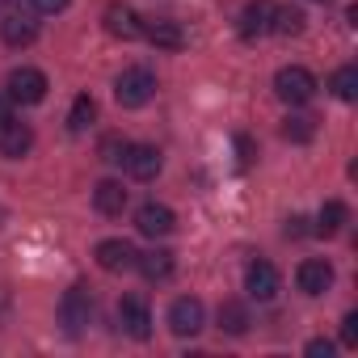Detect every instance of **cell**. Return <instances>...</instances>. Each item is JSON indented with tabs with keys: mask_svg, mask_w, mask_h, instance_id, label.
Wrapping results in <instances>:
<instances>
[{
	"mask_svg": "<svg viewBox=\"0 0 358 358\" xmlns=\"http://www.w3.org/2000/svg\"><path fill=\"white\" fill-rule=\"evenodd\" d=\"M308 354H312V358H329V354H333V341H324V337H312V341H308Z\"/></svg>",
	"mask_w": 358,
	"mask_h": 358,
	"instance_id": "27",
	"label": "cell"
},
{
	"mask_svg": "<svg viewBox=\"0 0 358 358\" xmlns=\"http://www.w3.org/2000/svg\"><path fill=\"white\" fill-rule=\"evenodd\" d=\"M220 329L232 333V337H241V333L249 329V312H245L241 303H224V308H220Z\"/></svg>",
	"mask_w": 358,
	"mask_h": 358,
	"instance_id": "24",
	"label": "cell"
},
{
	"mask_svg": "<svg viewBox=\"0 0 358 358\" xmlns=\"http://www.w3.org/2000/svg\"><path fill=\"white\" fill-rule=\"evenodd\" d=\"M135 266H139V274H143L148 282H164V278L173 274V253H169V249H152V253H139Z\"/></svg>",
	"mask_w": 358,
	"mask_h": 358,
	"instance_id": "18",
	"label": "cell"
},
{
	"mask_svg": "<svg viewBox=\"0 0 358 358\" xmlns=\"http://www.w3.org/2000/svg\"><path fill=\"white\" fill-rule=\"evenodd\" d=\"M106 30H110L114 38L131 43V38L143 34V22L135 17V9H127V5H110V9H106Z\"/></svg>",
	"mask_w": 358,
	"mask_h": 358,
	"instance_id": "15",
	"label": "cell"
},
{
	"mask_svg": "<svg viewBox=\"0 0 358 358\" xmlns=\"http://www.w3.org/2000/svg\"><path fill=\"white\" fill-rule=\"evenodd\" d=\"M93 257H97V266H101V270L118 274V270H131L139 253H135V245H131V241H118V236H114V241H101Z\"/></svg>",
	"mask_w": 358,
	"mask_h": 358,
	"instance_id": "12",
	"label": "cell"
},
{
	"mask_svg": "<svg viewBox=\"0 0 358 358\" xmlns=\"http://www.w3.org/2000/svg\"><path fill=\"white\" fill-rule=\"evenodd\" d=\"M34 9H38V13H64L68 0H34Z\"/></svg>",
	"mask_w": 358,
	"mask_h": 358,
	"instance_id": "28",
	"label": "cell"
},
{
	"mask_svg": "<svg viewBox=\"0 0 358 358\" xmlns=\"http://www.w3.org/2000/svg\"><path fill=\"white\" fill-rule=\"evenodd\" d=\"M118 324H122V333H131L135 341H148V337H152V312H148V303H143L139 295H122V299H118Z\"/></svg>",
	"mask_w": 358,
	"mask_h": 358,
	"instance_id": "5",
	"label": "cell"
},
{
	"mask_svg": "<svg viewBox=\"0 0 358 358\" xmlns=\"http://www.w3.org/2000/svg\"><path fill=\"white\" fill-rule=\"evenodd\" d=\"M89 316H93V295H89V287H72V291L59 299V320H64V329H68V333H80V329L89 324Z\"/></svg>",
	"mask_w": 358,
	"mask_h": 358,
	"instance_id": "6",
	"label": "cell"
},
{
	"mask_svg": "<svg viewBox=\"0 0 358 358\" xmlns=\"http://www.w3.org/2000/svg\"><path fill=\"white\" fill-rule=\"evenodd\" d=\"M341 345H358V312H345V320H341Z\"/></svg>",
	"mask_w": 358,
	"mask_h": 358,
	"instance_id": "26",
	"label": "cell"
},
{
	"mask_svg": "<svg viewBox=\"0 0 358 358\" xmlns=\"http://www.w3.org/2000/svg\"><path fill=\"white\" fill-rule=\"evenodd\" d=\"M274 9H278L274 0H249L245 13H241V38L253 43V38L270 34V26H274Z\"/></svg>",
	"mask_w": 358,
	"mask_h": 358,
	"instance_id": "9",
	"label": "cell"
},
{
	"mask_svg": "<svg viewBox=\"0 0 358 358\" xmlns=\"http://www.w3.org/2000/svg\"><path fill=\"white\" fill-rule=\"evenodd\" d=\"M135 228L156 241V236H169V232L177 228V215H173L164 203H143V207L135 211Z\"/></svg>",
	"mask_w": 358,
	"mask_h": 358,
	"instance_id": "11",
	"label": "cell"
},
{
	"mask_svg": "<svg viewBox=\"0 0 358 358\" xmlns=\"http://www.w3.org/2000/svg\"><path fill=\"white\" fill-rule=\"evenodd\" d=\"M93 207L101 211V215H122V207H127V190H122V182H97V190H93Z\"/></svg>",
	"mask_w": 358,
	"mask_h": 358,
	"instance_id": "17",
	"label": "cell"
},
{
	"mask_svg": "<svg viewBox=\"0 0 358 358\" xmlns=\"http://www.w3.org/2000/svg\"><path fill=\"white\" fill-rule=\"evenodd\" d=\"M5 118H13V97H9V89H0V122Z\"/></svg>",
	"mask_w": 358,
	"mask_h": 358,
	"instance_id": "29",
	"label": "cell"
},
{
	"mask_svg": "<svg viewBox=\"0 0 358 358\" xmlns=\"http://www.w3.org/2000/svg\"><path fill=\"white\" fill-rule=\"evenodd\" d=\"M282 135H287L291 143H308V139L316 135V118H308V114H291V118L282 122Z\"/></svg>",
	"mask_w": 358,
	"mask_h": 358,
	"instance_id": "23",
	"label": "cell"
},
{
	"mask_svg": "<svg viewBox=\"0 0 358 358\" xmlns=\"http://www.w3.org/2000/svg\"><path fill=\"white\" fill-rule=\"evenodd\" d=\"M152 93H156V76H152V68H143V64L122 68L118 80H114V97H118L122 110H139V106H148Z\"/></svg>",
	"mask_w": 358,
	"mask_h": 358,
	"instance_id": "1",
	"label": "cell"
},
{
	"mask_svg": "<svg viewBox=\"0 0 358 358\" xmlns=\"http://www.w3.org/2000/svg\"><path fill=\"white\" fill-rule=\"evenodd\" d=\"M345 224H350V207L337 203V199H329V203L320 207V215H316V236H337Z\"/></svg>",
	"mask_w": 358,
	"mask_h": 358,
	"instance_id": "19",
	"label": "cell"
},
{
	"mask_svg": "<svg viewBox=\"0 0 358 358\" xmlns=\"http://www.w3.org/2000/svg\"><path fill=\"white\" fill-rule=\"evenodd\" d=\"M93 118H97V101L89 97V93H80L76 101H72V114H68V127L80 135V131H89L93 127Z\"/></svg>",
	"mask_w": 358,
	"mask_h": 358,
	"instance_id": "22",
	"label": "cell"
},
{
	"mask_svg": "<svg viewBox=\"0 0 358 358\" xmlns=\"http://www.w3.org/2000/svg\"><path fill=\"white\" fill-rule=\"evenodd\" d=\"M295 287L303 291V295H324L329 287H333V266L324 262V257H308V262H299V270H295Z\"/></svg>",
	"mask_w": 358,
	"mask_h": 358,
	"instance_id": "7",
	"label": "cell"
},
{
	"mask_svg": "<svg viewBox=\"0 0 358 358\" xmlns=\"http://www.w3.org/2000/svg\"><path fill=\"white\" fill-rule=\"evenodd\" d=\"M122 164H127V173L135 177V182H152V177L160 173V152L152 148V143H127V156H122Z\"/></svg>",
	"mask_w": 358,
	"mask_h": 358,
	"instance_id": "10",
	"label": "cell"
},
{
	"mask_svg": "<svg viewBox=\"0 0 358 358\" xmlns=\"http://www.w3.org/2000/svg\"><path fill=\"white\" fill-rule=\"evenodd\" d=\"M30 148H34L30 122H17V118H5V122H0V156H5V160H22Z\"/></svg>",
	"mask_w": 358,
	"mask_h": 358,
	"instance_id": "8",
	"label": "cell"
},
{
	"mask_svg": "<svg viewBox=\"0 0 358 358\" xmlns=\"http://www.w3.org/2000/svg\"><path fill=\"white\" fill-rule=\"evenodd\" d=\"M303 22H308L303 9H291V5H287V9H274V26H270V30L282 34V38H295V34H303Z\"/></svg>",
	"mask_w": 358,
	"mask_h": 358,
	"instance_id": "21",
	"label": "cell"
},
{
	"mask_svg": "<svg viewBox=\"0 0 358 358\" xmlns=\"http://www.w3.org/2000/svg\"><path fill=\"white\" fill-rule=\"evenodd\" d=\"M5 89H9V97H13V101H22V106H38V101L47 97V89H51V85H47V76H43L38 68H13Z\"/></svg>",
	"mask_w": 358,
	"mask_h": 358,
	"instance_id": "3",
	"label": "cell"
},
{
	"mask_svg": "<svg viewBox=\"0 0 358 358\" xmlns=\"http://www.w3.org/2000/svg\"><path fill=\"white\" fill-rule=\"evenodd\" d=\"M0 34H5V43H9V47H30V43L38 38V22H34V17H26V13H13V17L0 22Z\"/></svg>",
	"mask_w": 358,
	"mask_h": 358,
	"instance_id": "16",
	"label": "cell"
},
{
	"mask_svg": "<svg viewBox=\"0 0 358 358\" xmlns=\"http://www.w3.org/2000/svg\"><path fill=\"white\" fill-rule=\"evenodd\" d=\"M203 320H207L203 299H194V295L173 299V308H169V329H173L177 337H194V333L203 329Z\"/></svg>",
	"mask_w": 358,
	"mask_h": 358,
	"instance_id": "4",
	"label": "cell"
},
{
	"mask_svg": "<svg viewBox=\"0 0 358 358\" xmlns=\"http://www.w3.org/2000/svg\"><path fill=\"white\" fill-rule=\"evenodd\" d=\"M245 291H249L257 303L274 299V295H278V270H274L270 262H253V266L245 270Z\"/></svg>",
	"mask_w": 358,
	"mask_h": 358,
	"instance_id": "13",
	"label": "cell"
},
{
	"mask_svg": "<svg viewBox=\"0 0 358 358\" xmlns=\"http://www.w3.org/2000/svg\"><path fill=\"white\" fill-rule=\"evenodd\" d=\"M236 143H241V164H249V160H253V143H249V139H245V135H241V139H236Z\"/></svg>",
	"mask_w": 358,
	"mask_h": 358,
	"instance_id": "31",
	"label": "cell"
},
{
	"mask_svg": "<svg viewBox=\"0 0 358 358\" xmlns=\"http://www.w3.org/2000/svg\"><path fill=\"white\" fill-rule=\"evenodd\" d=\"M122 156H127V139L110 135V139L101 143V160H110V164H122Z\"/></svg>",
	"mask_w": 358,
	"mask_h": 358,
	"instance_id": "25",
	"label": "cell"
},
{
	"mask_svg": "<svg viewBox=\"0 0 358 358\" xmlns=\"http://www.w3.org/2000/svg\"><path fill=\"white\" fill-rule=\"evenodd\" d=\"M316 76L308 72V68H299V64H287V68H278L274 72V93H278V101H287V106H308L312 97H316Z\"/></svg>",
	"mask_w": 358,
	"mask_h": 358,
	"instance_id": "2",
	"label": "cell"
},
{
	"mask_svg": "<svg viewBox=\"0 0 358 358\" xmlns=\"http://www.w3.org/2000/svg\"><path fill=\"white\" fill-rule=\"evenodd\" d=\"M329 89H333L337 101H354V97H358V68H354V64L337 68V72L329 76Z\"/></svg>",
	"mask_w": 358,
	"mask_h": 358,
	"instance_id": "20",
	"label": "cell"
},
{
	"mask_svg": "<svg viewBox=\"0 0 358 358\" xmlns=\"http://www.w3.org/2000/svg\"><path fill=\"white\" fill-rule=\"evenodd\" d=\"M143 38H148L152 47H160V51H182V47H186L182 26L169 22V17H152V22H143Z\"/></svg>",
	"mask_w": 358,
	"mask_h": 358,
	"instance_id": "14",
	"label": "cell"
},
{
	"mask_svg": "<svg viewBox=\"0 0 358 358\" xmlns=\"http://www.w3.org/2000/svg\"><path fill=\"white\" fill-rule=\"evenodd\" d=\"M303 224H308L303 215H291V220H287V236H303V232H308Z\"/></svg>",
	"mask_w": 358,
	"mask_h": 358,
	"instance_id": "30",
	"label": "cell"
}]
</instances>
